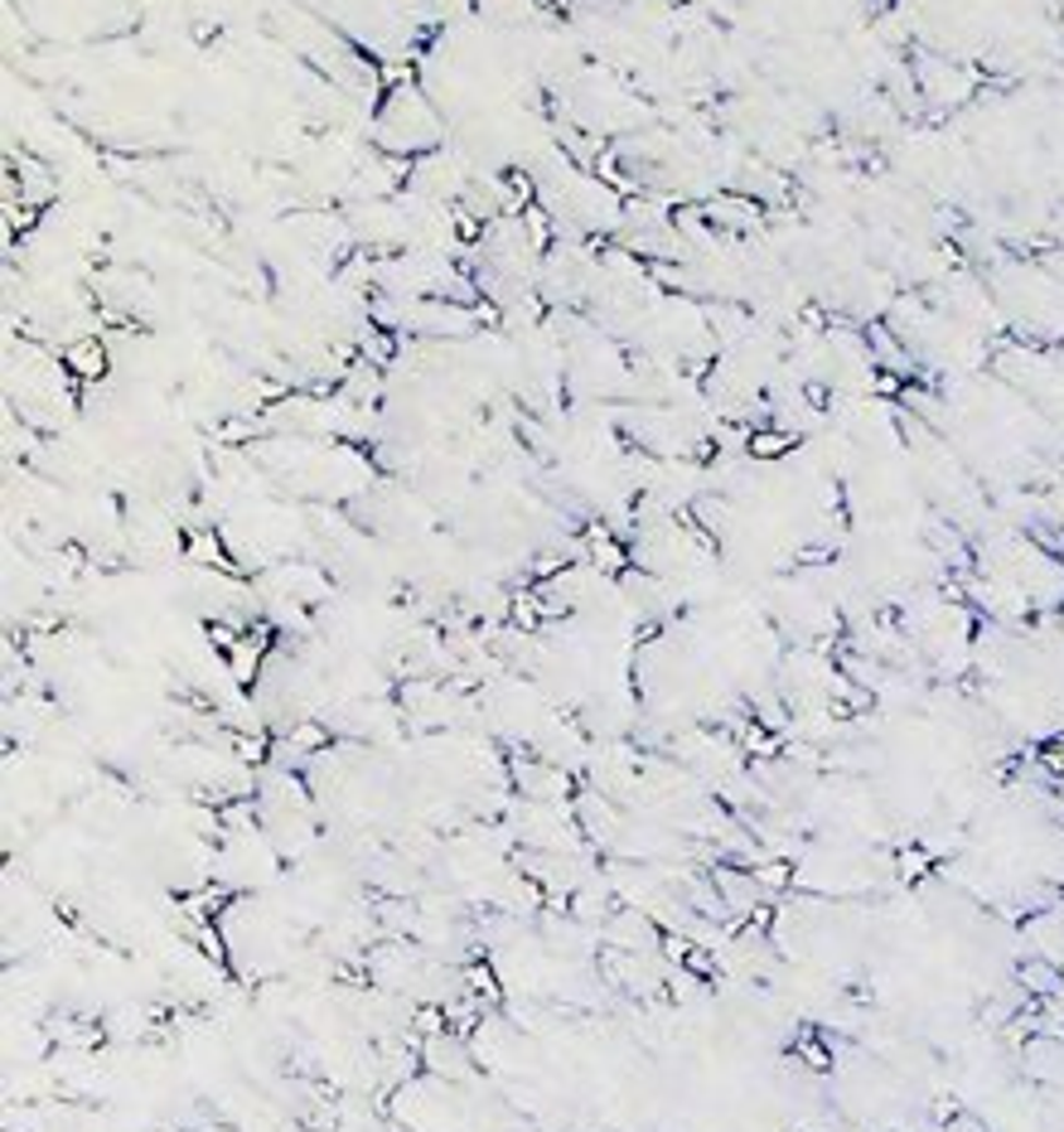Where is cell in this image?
I'll list each match as a JSON object with an SVG mask.
<instances>
[{"label":"cell","instance_id":"obj_1","mask_svg":"<svg viewBox=\"0 0 1064 1132\" xmlns=\"http://www.w3.org/2000/svg\"><path fill=\"white\" fill-rule=\"evenodd\" d=\"M63 368H69V378L73 383H97V378L107 373V344L97 339V334H77V339H69L63 344Z\"/></svg>","mask_w":1064,"mask_h":1132}]
</instances>
